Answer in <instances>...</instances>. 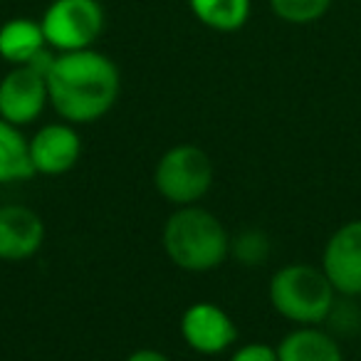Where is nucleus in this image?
<instances>
[{
    "label": "nucleus",
    "instance_id": "obj_18",
    "mask_svg": "<svg viewBox=\"0 0 361 361\" xmlns=\"http://www.w3.org/2000/svg\"><path fill=\"white\" fill-rule=\"evenodd\" d=\"M228 361H280V359H277V349L272 344H267V341H247V344L238 346Z\"/></svg>",
    "mask_w": 361,
    "mask_h": 361
},
{
    "label": "nucleus",
    "instance_id": "obj_10",
    "mask_svg": "<svg viewBox=\"0 0 361 361\" xmlns=\"http://www.w3.org/2000/svg\"><path fill=\"white\" fill-rule=\"evenodd\" d=\"M45 243V221L25 203L0 206V260L23 262L37 255Z\"/></svg>",
    "mask_w": 361,
    "mask_h": 361
},
{
    "label": "nucleus",
    "instance_id": "obj_5",
    "mask_svg": "<svg viewBox=\"0 0 361 361\" xmlns=\"http://www.w3.org/2000/svg\"><path fill=\"white\" fill-rule=\"evenodd\" d=\"M104 8L99 0H52L40 18L52 52L90 50L104 32Z\"/></svg>",
    "mask_w": 361,
    "mask_h": 361
},
{
    "label": "nucleus",
    "instance_id": "obj_4",
    "mask_svg": "<svg viewBox=\"0 0 361 361\" xmlns=\"http://www.w3.org/2000/svg\"><path fill=\"white\" fill-rule=\"evenodd\" d=\"M216 180L211 156L196 144H176L154 166V188L171 206H196Z\"/></svg>",
    "mask_w": 361,
    "mask_h": 361
},
{
    "label": "nucleus",
    "instance_id": "obj_2",
    "mask_svg": "<svg viewBox=\"0 0 361 361\" xmlns=\"http://www.w3.org/2000/svg\"><path fill=\"white\" fill-rule=\"evenodd\" d=\"M164 252L178 270L211 272L231 257V235L221 218L196 206H180L166 218Z\"/></svg>",
    "mask_w": 361,
    "mask_h": 361
},
{
    "label": "nucleus",
    "instance_id": "obj_14",
    "mask_svg": "<svg viewBox=\"0 0 361 361\" xmlns=\"http://www.w3.org/2000/svg\"><path fill=\"white\" fill-rule=\"evenodd\" d=\"M193 18L216 32H238L250 20L252 0H188Z\"/></svg>",
    "mask_w": 361,
    "mask_h": 361
},
{
    "label": "nucleus",
    "instance_id": "obj_19",
    "mask_svg": "<svg viewBox=\"0 0 361 361\" xmlns=\"http://www.w3.org/2000/svg\"><path fill=\"white\" fill-rule=\"evenodd\" d=\"M124 361H171V359L164 354V351H159V349H149V346H144V349L131 351V354L126 356Z\"/></svg>",
    "mask_w": 361,
    "mask_h": 361
},
{
    "label": "nucleus",
    "instance_id": "obj_8",
    "mask_svg": "<svg viewBox=\"0 0 361 361\" xmlns=\"http://www.w3.org/2000/svg\"><path fill=\"white\" fill-rule=\"evenodd\" d=\"M319 267L336 295L361 297V218L346 221L326 238Z\"/></svg>",
    "mask_w": 361,
    "mask_h": 361
},
{
    "label": "nucleus",
    "instance_id": "obj_13",
    "mask_svg": "<svg viewBox=\"0 0 361 361\" xmlns=\"http://www.w3.org/2000/svg\"><path fill=\"white\" fill-rule=\"evenodd\" d=\"M35 176L30 161V144L20 126L0 119V186L18 183Z\"/></svg>",
    "mask_w": 361,
    "mask_h": 361
},
{
    "label": "nucleus",
    "instance_id": "obj_7",
    "mask_svg": "<svg viewBox=\"0 0 361 361\" xmlns=\"http://www.w3.org/2000/svg\"><path fill=\"white\" fill-rule=\"evenodd\" d=\"M180 339L201 356H218L238 341L233 317L216 302H193L180 314Z\"/></svg>",
    "mask_w": 361,
    "mask_h": 361
},
{
    "label": "nucleus",
    "instance_id": "obj_16",
    "mask_svg": "<svg viewBox=\"0 0 361 361\" xmlns=\"http://www.w3.org/2000/svg\"><path fill=\"white\" fill-rule=\"evenodd\" d=\"M331 0H270V11L287 25H312L329 13Z\"/></svg>",
    "mask_w": 361,
    "mask_h": 361
},
{
    "label": "nucleus",
    "instance_id": "obj_1",
    "mask_svg": "<svg viewBox=\"0 0 361 361\" xmlns=\"http://www.w3.org/2000/svg\"><path fill=\"white\" fill-rule=\"evenodd\" d=\"M50 106L67 124H92L116 106L121 92L119 67L104 52H55L47 70Z\"/></svg>",
    "mask_w": 361,
    "mask_h": 361
},
{
    "label": "nucleus",
    "instance_id": "obj_3",
    "mask_svg": "<svg viewBox=\"0 0 361 361\" xmlns=\"http://www.w3.org/2000/svg\"><path fill=\"white\" fill-rule=\"evenodd\" d=\"M336 290L319 265L290 262L272 272L267 300L282 319L295 326H319L336 302Z\"/></svg>",
    "mask_w": 361,
    "mask_h": 361
},
{
    "label": "nucleus",
    "instance_id": "obj_6",
    "mask_svg": "<svg viewBox=\"0 0 361 361\" xmlns=\"http://www.w3.org/2000/svg\"><path fill=\"white\" fill-rule=\"evenodd\" d=\"M50 104L47 75L35 65H18L0 80V119L16 126L37 121Z\"/></svg>",
    "mask_w": 361,
    "mask_h": 361
},
{
    "label": "nucleus",
    "instance_id": "obj_15",
    "mask_svg": "<svg viewBox=\"0 0 361 361\" xmlns=\"http://www.w3.org/2000/svg\"><path fill=\"white\" fill-rule=\"evenodd\" d=\"M270 238L260 228H245L231 238V257L243 267H260L270 257Z\"/></svg>",
    "mask_w": 361,
    "mask_h": 361
},
{
    "label": "nucleus",
    "instance_id": "obj_9",
    "mask_svg": "<svg viewBox=\"0 0 361 361\" xmlns=\"http://www.w3.org/2000/svg\"><path fill=\"white\" fill-rule=\"evenodd\" d=\"M32 171L40 176H65L77 166L82 156V136L75 124L52 121L27 139Z\"/></svg>",
    "mask_w": 361,
    "mask_h": 361
},
{
    "label": "nucleus",
    "instance_id": "obj_11",
    "mask_svg": "<svg viewBox=\"0 0 361 361\" xmlns=\"http://www.w3.org/2000/svg\"><path fill=\"white\" fill-rule=\"evenodd\" d=\"M275 349L280 361H344L339 339L322 326H295Z\"/></svg>",
    "mask_w": 361,
    "mask_h": 361
},
{
    "label": "nucleus",
    "instance_id": "obj_12",
    "mask_svg": "<svg viewBox=\"0 0 361 361\" xmlns=\"http://www.w3.org/2000/svg\"><path fill=\"white\" fill-rule=\"evenodd\" d=\"M47 40L40 20L32 18H11L0 25V57L11 67L30 65L42 52H47Z\"/></svg>",
    "mask_w": 361,
    "mask_h": 361
},
{
    "label": "nucleus",
    "instance_id": "obj_17",
    "mask_svg": "<svg viewBox=\"0 0 361 361\" xmlns=\"http://www.w3.org/2000/svg\"><path fill=\"white\" fill-rule=\"evenodd\" d=\"M356 297H336L329 317H326V329L331 334H354L361 331V305H356Z\"/></svg>",
    "mask_w": 361,
    "mask_h": 361
}]
</instances>
